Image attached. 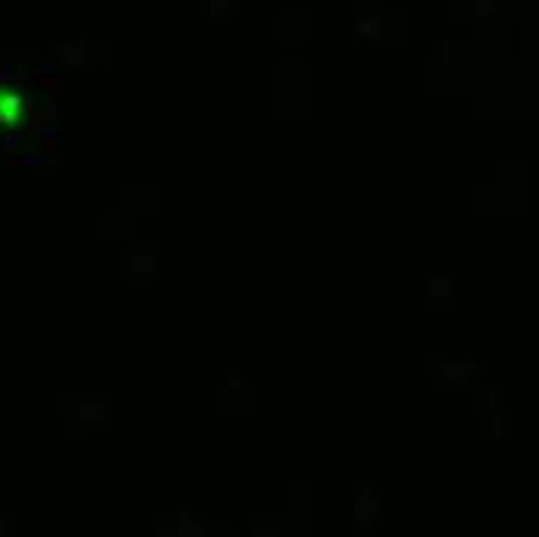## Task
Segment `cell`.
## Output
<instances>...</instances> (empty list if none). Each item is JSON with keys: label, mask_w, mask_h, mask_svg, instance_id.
Masks as SVG:
<instances>
[{"label": "cell", "mask_w": 539, "mask_h": 537, "mask_svg": "<svg viewBox=\"0 0 539 537\" xmlns=\"http://www.w3.org/2000/svg\"><path fill=\"white\" fill-rule=\"evenodd\" d=\"M350 513H354L359 531L369 534L372 525L379 522V494H375L372 488H359L354 494V503H350Z\"/></svg>", "instance_id": "1"}, {"label": "cell", "mask_w": 539, "mask_h": 537, "mask_svg": "<svg viewBox=\"0 0 539 537\" xmlns=\"http://www.w3.org/2000/svg\"><path fill=\"white\" fill-rule=\"evenodd\" d=\"M16 165H22V168H47L50 156H22V159H16Z\"/></svg>", "instance_id": "2"}, {"label": "cell", "mask_w": 539, "mask_h": 537, "mask_svg": "<svg viewBox=\"0 0 539 537\" xmlns=\"http://www.w3.org/2000/svg\"><path fill=\"white\" fill-rule=\"evenodd\" d=\"M22 140H25V134H22V131H16V134H6V137H4V149H6V152L19 149V147H22Z\"/></svg>", "instance_id": "3"}, {"label": "cell", "mask_w": 539, "mask_h": 537, "mask_svg": "<svg viewBox=\"0 0 539 537\" xmlns=\"http://www.w3.org/2000/svg\"><path fill=\"white\" fill-rule=\"evenodd\" d=\"M0 122H4V124H13L16 115H13V112H4V115H0Z\"/></svg>", "instance_id": "4"}]
</instances>
